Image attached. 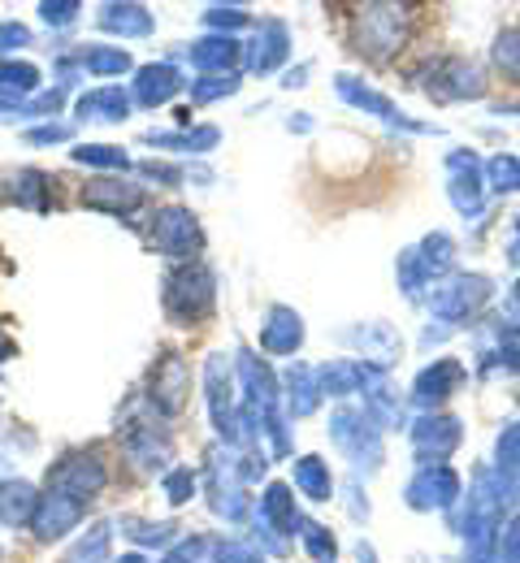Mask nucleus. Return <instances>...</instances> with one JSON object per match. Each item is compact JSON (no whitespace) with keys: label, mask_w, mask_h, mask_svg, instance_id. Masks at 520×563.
Returning a JSON list of instances; mask_svg holds the SVG:
<instances>
[{"label":"nucleus","mask_w":520,"mask_h":563,"mask_svg":"<svg viewBox=\"0 0 520 563\" xmlns=\"http://www.w3.org/2000/svg\"><path fill=\"white\" fill-rule=\"evenodd\" d=\"M165 308L178 321H200L213 308V274L200 261H187L165 278Z\"/></svg>","instance_id":"obj_1"},{"label":"nucleus","mask_w":520,"mask_h":563,"mask_svg":"<svg viewBox=\"0 0 520 563\" xmlns=\"http://www.w3.org/2000/svg\"><path fill=\"white\" fill-rule=\"evenodd\" d=\"M152 247L165 252V256L187 261V256L200 247V225H196L191 209L169 205V209L156 212V217H152Z\"/></svg>","instance_id":"obj_2"},{"label":"nucleus","mask_w":520,"mask_h":563,"mask_svg":"<svg viewBox=\"0 0 520 563\" xmlns=\"http://www.w3.org/2000/svg\"><path fill=\"white\" fill-rule=\"evenodd\" d=\"M78 520H82V503L70 498V494H40V503H35V516H31V533L40 538V542H62V538H70L78 529Z\"/></svg>","instance_id":"obj_3"},{"label":"nucleus","mask_w":520,"mask_h":563,"mask_svg":"<svg viewBox=\"0 0 520 563\" xmlns=\"http://www.w3.org/2000/svg\"><path fill=\"white\" fill-rule=\"evenodd\" d=\"M104 482H109V473H104V464H100L96 455H66V460L48 473V490L70 494L78 503L104 490Z\"/></svg>","instance_id":"obj_4"},{"label":"nucleus","mask_w":520,"mask_h":563,"mask_svg":"<svg viewBox=\"0 0 520 563\" xmlns=\"http://www.w3.org/2000/svg\"><path fill=\"white\" fill-rule=\"evenodd\" d=\"M187 395H191V368H187V360H182V355H161L156 368H152L148 399L165 417H174V412H182Z\"/></svg>","instance_id":"obj_5"},{"label":"nucleus","mask_w":520,"mask_h":563,"mask_svg":"<svg viewBox=\"0 0 520 563\" xmlns=\"http://www.w3.org/2000/svg\"><path fill=\"white\" fill-rule=\"evenodd\" d=\"M140 205H144V187L122 183V178H96V183L82 187V209L122 217V212L140 209Z\"/></svg>","instance_id":"obj_6"},{"label":"nucleus","mask_w":520,"mask_h":563,"mask_svg":"<svg viewBox=\"0 0 520 563\" xmlns=\"http://www.w3.org/2000/svg\"><path fill=\"white\" fill-rule=\"evenodd\" d=\"M75 113L82 122H122L131 113V96L122 87H96L75 100Z\"/></svg>","instance_id":"obj_7"},{"label":"nucleus","mask_w":520,"mask_h":563,"mask_svg":"<svg viewBox=\"0 0 520 563\" xmlns=\"http://www.w3.org/2000/svg\"><path fill=\"white\" fill-rule=\"evenodd\" d=\"M35 503H40V494H35L31 482H22V477L0 482V525H4V529H22V525H31Z\"/></svg>","instance_id":"obj_8"},{"label":"nucleus","mask_w":520,"mask_h":563,"mask_svg":"<svg viewBox=\"0 0 520 563\" xmlns=\"http://www.w3.org/2000/svg\"><path fill=\"white\" fill-rule=\"evenodd\" d=\"M178 87H182V78H178V70H174L169 62H161V66H144V70L135 74V100H140V104H148V109L165 104V100H174V96H178Z\"/></svg>","instance_id":"obj_9"},{"label":"nucleus","mask_w":520,"mask_h":563,"mask_svg":"<svg viewBox=\"0 0 520 563\" xmlns=\"http://www.w3.org/2000/svg\"><path fill=\"white\" fill-rule=\"evenodd\" d=\"M96 22H100V31H113V35H122V40L152 35V26H156L144 4H104Z\"/></svg>","instance_id":"obj_10"},{"label":"nucleus","mask_w":520,"mask_h":563,"mask_svg":"<svg viewBox=\"0 0 520 563\" xmlns=\"http://www.w3.org/2000/svg\"><path fill=\"white\" fill-rule=\"evenodd\" d=\"M204 382H209V408H213V424L222 438H234V417H230V377H225V360L213 355L209 368H204Z\"/></svg>","instance_id":"obj_11"},{"label":"nucleus","mask_w":520,"mask_h":563,"mask_svg":"<svg viewBox=\"0 0 520 563\" xmlns=\"http://www.w3.org/2000/svg\"><path fill=\"white\" fill-rule=\"evenodd\" d=\"M460 494V482H455V473L451 468H443V464H434V468H425L417 482H412V490H408V498L417 503V507H443V503H451Z\"/></svg>","instance_id":"obj_12"},{"label":"nucleus","mask_w":520,"mask_h":563,"mask_svg":"<svg viewBox=\"0 0 520 563\" xmlns=\"http://www.w3.org/2000/svg\"><path fill=\"white\" fill-rule=\"evenodd\" d=\"M13 205L31 212H48L53 209V187H48V174L40 169H22L13 178Z\"/></svg>","instance_id":"obj_13"},{"label":"nucleus","mask_w":520,"mask_h":563,"mask_svg":"<svg viewBox=\"0 0 520 563\" xmlns=\"http://www.w3.org/2000/svg\"><path fill=\"white\" fill-rule=\"evenodd\" d=\"M261 347H265V352H278V355L296 352L299 347V317L296 312L274 308V312H269V325L261 330Z\"/></svg>","instance_id":"obj_14"},{"label":"nucleus","mask_w":520,"mask_h":563,"mask_svg":"<svg viewBox=\"0 0 520 563\" xmlns=\"http://www.w3.org/2000/svg\"><path fill=\"white\" fill-rule=\"evenodd\" d=\"M187 57L196 62V70L213 74V70H225V66H234V62H239V44H234V40H225V35H213V40L191 44V48H187Z\"/></svg>","instance_id":"obj_15"},{"label":"nucleus","mask_w":520,"mask_h":563,"mask_svg":"<svg viewBox=\"0 0 520 563\" xmlns=\"http://www.w3.org/2000/svg\"><path fill=\"white\" fill-rule=\"evenodd\" d=\"M78 66L87 74H96V78H109V74H126L131 70V53L126 48H82L78 53Z\"/></svg>","instance_id":"obj_16"},{"label":"nucleus","mask_w":520,"mask_h":563,"mask_svg":"<svg viewBox=\"0 0 520 563\" xmlns=\"http://www.w3.org/2000/svg\"><path fill=\"white\" fill-rule=\"evenodd\" d=\"M460 377H464V373H460L455 360H443L439 368H425L421 382H417V399H421V404H439V399H446V390H451Z\"/></svg>","instance_id":"obj_17"},{"label":"nucleus","mask_w":520,"mask_h":563,"mask_svg":"<svg viewBox=\"0 0 520 563\" xmlns=\"http://www.w3.org/2000/svg\"><path fill=\"white\" fill-rule=\"evenodd\" d=\"M78 165H91V169H113V174H126V165H131V156L122 152V147H113V143H78L75 152Z\"/></svg>","instance_id":"obj_18"},{"label":"nucleus","mask_w":520,"mask_h":563,"mask_svg":"<svg viewBox=\"0 0 520 563\" xmlns=\"http://www.w3.org/2000/svg\"><path fill=\"white\" fill-rule=\"evenodd\" d=\"M40 87V66H31V62H0V91L4 96H13V100H22V96H31Z\"/></svg>","instance_id":"obj_19"},{"label":"nucleus","mask_w":520,"mask_h":563,"mask_svg":"<svg viewBox=\"0 0 520 563\" xmlns=\"http://www.w3.org/2000/svg\"><path fill=\"white\" fill-rule=\"evenodd\" d=\"M287 57V31L278 22L265 26V40H256V53H252V70H274L278 62Z\"/></svg>","instance_id":"obj_20"},{"label":"nucleus","mask_w":520,"mask_h":563,"mask_svg":"<svg viewBox=\"0 0 520 563\" xmlns=\"http://www.w3.org/2000/svg\"><path fill=\"white\" fill-rule=\"evenodd\" d=\"M455 442H460V424L455 421H421L417 424V446H421V451L446 455Z\"/></svg>","instance_id":"obj_21"},{"label":"nucleus","mask_w":520,"mask_h":563,"mask_svg":"<svg viewBox=\"0 0 520 563\" xmlns=\"http://www.w3.org/2000/svg\"><path fill=\"white\" fill-rule=\"evenodd\" d=\"M152 147H178V152H209L218 143V131L213 126H200V131H178V135H156L148 131Z\"/></svg>","instance_id":"obj_22"},{"label":"nucleus","mask_w":520,"mask_h":563,"mask_svg":"<svg viewBox=\"0 0 520 563\" xmlns=\"http://www.w3.org/2000/svg\"><path fill=\"white\" fill-rule=\"evenodd\" d=\"M296 482H299V490L308 494V498H317V503H325V498H330V473H325V464H321V460H299Z\"/></svg>","instance_id":"obj_23"},{"label":"nucleus","mask_w":520,"mask_h":563,"mask_svg":"<svg viewBox=\"0 0 520 563\" xmlns=\"http://www.w3.org/2000/svg\"><path fill=\"white\" fill-rule=\"evenodd\" d=\"M265 516L287 533V529H296V503H291V490L287 486H269L265 494Z\"/></svg>","instance_id":"obj_24"},{"label":"nucleus","mask_w":520,"mask_h":563,"mask_svg":"<svg viewBox=\"0 0 520 563\" xmlns=\"http://www.w3.org/2000/svg\"><path fill=\"white\" fill-rule=\"evenodd\" d=\"M104 547H109V525H96L91 538H82L75 551L66 555V563H96L104 555Z\"/></svg>","instance_id":"obj_25"},{"label":"nucleus","mask_w":520,"mask_h":563,"mask_svg":"<svg viewBox=\"0 0 520 563\" xmlns=\"http://www.w3.org/2000/svg\"><path fill=\"white\" fill-rule=\"evenodd\" d=\"M239 91V78L234 74H209V78H200V82H191V100H222V96H234Z\"/></svg>","instance_id":"obj_26"},{"label":"nucleus","mask_w":520,"mask_h":563,"mask_svg":"<svg viewBox=\"0 0 520 563\" xmlns=\"http://www.w3.org/2000/svg\"><path fill=\"white\" fill-rule=\"evenodd\" d=\"M78 13H82L78 0H44V4H40V18H44L48 26H70Z\"/></svg>","instance_id":"obj_27"},{"label":"nucleus","mask_w":520,"mask_h":563,"mask_svg":"<svg viewBox=\"0 0 520 563\" xmlns=\"http://www.w3.org/2000/svg\"><path fill=\"white\" fill-rule=\"evenodd\" d=\"M18 48H31V31L22 22H0V53H4V62H13Z\"/></svg>","instance_id":"obj_28"},{"label":"nucleus","mask_w":520,"mask_h":563,"mask_svg":"<svg viewBox=\"0 0 520 563\" xmlns=\"http://www.w3.org/2000/svg\"><path fill=\"white\" fill-rule=\"evenodd\" d=\"M196 494V473L191 468H174L169 477H165V498L169 503H187Z\"/></svg>","instance_id":"obj_29"},{"label":"nucleus","mask_w":520,"mask_h":563,"mask_svg":"<svg viewBox=\"0 0 520 563\" xmlns=\"http://www.w3.org/2000/svg\"><path fill=\"white\" fill-rule=\"evenodd\" d=\"M490 174H495L499 191H512V187H520V165L512 161V156H499V161L490 165Z\"/></svg>","instance_id":"obj_30"},{"label":"nucleus","mask_w":520,"mask_h":563,"mask_svg":"<svg viewBox=\"0 0 520 563\" xmlns=\"http://www.w3.org/2000/svg\"><path fill=\"white\" fill-rule=\"evenodd\" d=\"M499 66H508L512 74H520V31H508L499 40Z\"/></svg>","instance_id":"obj_31"},{"label":"nucleus","mask_w":520,"mask_h":563,"mask_svg":"<svg viewBox=\"0 0 520 563\" xmlns=\"http://www.w3.org/2000/svg\"><path fill=\"white\" fill-rule=\"evenodd\" d=\"M66 140H70V126H62V122L31 126V131H26V143H66Z\"/></svg>","instance_id":"obj_32"},{"label":"nucleus","mask_w":520,"mask_h":563,"mask_svg":"<svg viewBox=\"0 0 520 563\" xmlns=\"http://www.w3.org/2000/svg\"><path fill=\"white\" fill-rule=\"evenodd\" d=\"M200 551H204V542H200V538H187V542H178L161 563H196L200 560Z\"/></svg>","instance_id":"obj_33"},{"label":"nucleus","mask_w":520,"mask_h":563,"mask_svg":"<svg viewBox=\"0 0 520 563\" xmlns=\"http://www.w3.org/2000/svg\"><path fill=\"white\" fill-rule=\"evenodd\" d=\"M308 551H312V560L330 563L334 560V538H325V529H312L308 533Z\"/></svg>","instance_id":"obj_34"},{"label":"nucleus","mask_w":520,"mask_h":563,"mask_svg":"<svg viewBox=\"0 0 520 563\" xmlns=\"http://www.w3.org/2000/svg\"><path fill=\"white\" fill-rule=\"evenodd\" d=\"M204 22H209V26H243L247 18H243L239 9H209V13H204Z\"/></svg>","instance_id":"obj_35"},{"label":"nucleus","mask_w":520,"mask_h":563,"mask_svg":"<svg viewBox=\"0 0 520 563\" xmlns=\"http://www.w3.org/2000/svg\"><path fill=\"white\" fill-rule=\"evenodd\" d=\"M499 455H504V464H520V424L504 433V442H499Z\"/></svg>","instance_id":"obj_36"},{"label":"nucleus","mask_w":520,"mask_h":563,"mask_svg":"<svg viewBox=\"0 0 520 563\" xmlns=\"http://www.w3.org/2000/svg\"><path fill=\"white\" fill-rule=\"evenodd\" d=\"M218 563H256V555H252V551H247V547H234V542H230V547H218Z\"/></svg>","instance_id":"obj_37"},{"label":"nucleus","mask_w":520,"mask_h":563,"mask_svg":"<svg viewBox=\"0 0 520 563\" xmlns=\"http://www.w3.org/2000/svg\"><path fill=\"white\" fill-rule=\"evenodd\" d=\"M4 118H22V100H13V96L0 91V122H4Z\"/></svg>","instance_id":"obj_38"},{"label":"nucleus","mask_w":520,"mask_h":563,"mask_svg":"<svg viewBox=\"0 0 520 563\" xmlns=\"http://www.w3.org/2000/svg\"><path fill=\"white\" fill-rule=\"evenodd\" d=\"M9 355H13V343H9V339H4V334H0V364H4V360H9Z\"/></svg>","instance_id":"obj_39"},{"label":"nucleus","mask_w":520,"mask_h":563,"mask_svg":"<svg viewBox=\"0 0 520 563\" xmlns=\"http://www.w3.org/2000/svg\"><path fill=\"white\" fill-rule=\"evenodd\" d=\"M118 563H148V560H144V555H122Z\"/></svg>","instance_id":"obj_40"}]
</instances>
